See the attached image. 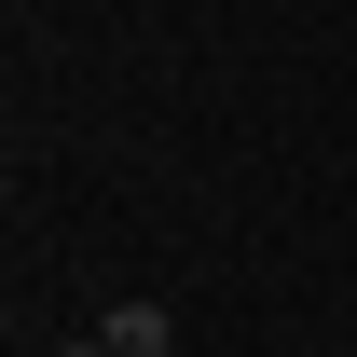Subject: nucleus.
Listing matches in <instances>:
<instances>
[{"instance_id":"obj_1","label":"nucleus","mask_w":357,"mask_h":357,"mask_svg":"<svg viewBox=\"0 0 357 357\" xmlns=\"http://www.w3.org/2000/svg\"><path fill=\"white\" fill-rule=\"evenodd\" d=\"M110 344H124V357H178V316H165V303H124V316H110Z\"/></svg>"},{"instance_id":"obj_2","label":"nucleus","mask_w":357,"mask_h":357,"mask_svg":"<svg viewBox=\"0 0 357 357\" xmlns=\"http://www.w3.org/2000/svg\"><path fill=\"white\" fill-rule=\"evenodd\" d=\"M55 357H124V344H110V330H83V344H55Z\"/></svg>"}]
</instances>
